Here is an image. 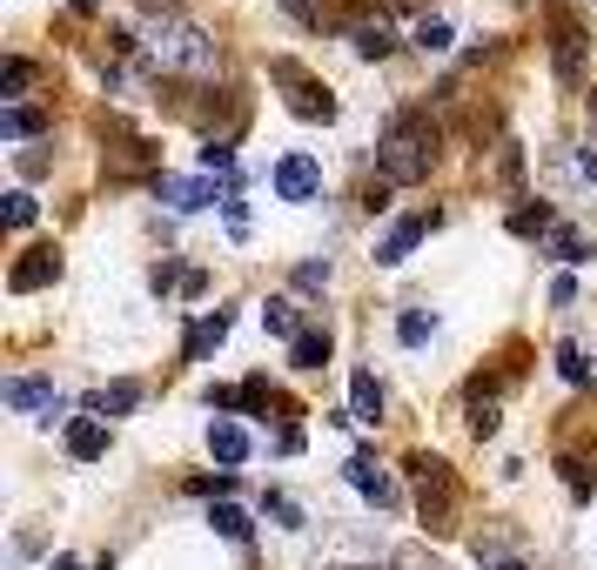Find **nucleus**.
Segmentation results:
<instances>
[{
	"label": "nucleus",
	"mask_w": 597,
	"mask_h": 570,
	"mask_svg": "<svg viewBox=\"0 0 597 570\" xmlns=\"http://www.w3.org/2000/svg\"><path fill=\"white\" fill-rule=\"evenodd\" d=\"M67 456H74V464L108 456V423H101V416H74V423H67Z\"/></svg>",
	"instance_id": "nucleus-10"
},
{
	"label": "nucleus",
	"mask_w": 597,
	"mask_h": 570,
	"mask_svg": "<svg viewBox=\"0 0 597 570\" xmlns=\"http://www.w3.org/2000/svg\"><path fill=\"white\" fill-rule=\"evenodd\" d=\"M8 403L27 416H61V390L41 383V376H8Z\"/></svg>",
	"instance_id": "nucleus-9"
},
{
	"label": "nucleus",
	"mask_w": 597,
	"mask_h": 570,
	"mask_svg": "<svg viewBox=\"0 0 597 570\" xmlns=\"http://www.w3.org/2000/svg\"><path fill=\"white\" fill-rule=\"evenodd\" d=\"M410 470H416V490H423V517H430V530H444V517H450V464L444 456H410Z\"/></svg>",
	"instance_id": "nucleus-4"
},
{
	"label": "nucleus",
	"mask_w": 597,
	"mask_h": 570,
	"mask_svg": "<svg viewBox=\"0 0 597 570\" xmlns=\"http://www.w3.org/2000/svg\"><path fill=\"white\" fill-rule=\"evenodd\" d=\"M34 215H41V202H34L27 188H14V195H8V221H14V228H27Z\"/></svg>",
	"instance_id": "nucleus-30"
},
{
	"label": "nucleus",
	"mask_w": 597,
	"mask_h": 570,
	"mask_svg": "<svg viewBox=\"0 0 597 570\" xmlns=\"http://www.w3.org/2000/svg\"><path fill=\"white\" fill-rule=\"evenodd\" d=\"M557 369H564V383H590V363L577 342H557Z\"/></svg>",
	"instance_id": "nucleus-25"
},
{
	"label": "nucleus",
	"mask_w": 597,
	"mask_h": 570,
	"mask_svg": "<svg viewBox=\"0 0 597 570\" xmlns=\"http://www.w3.org/2000/svg\"><path fill=\"white\" fill-rule=\"evenodd\" d=\"M416 48L423 54H444L450 48V21H416Z\"/></svg>",
	"instance_id": "nucleus-26"
},
{
	"label": "nucleus",
	"mask_w": 597,
	"mask_h": 570,
	"mask_svg": "<svg viewBox=\"0 0 597 570\" xmlns=\"http://www.w3.org/2000/svg\"><path fill=\"white\" fill-rule=\"evenodd\" d=\"M202 168H209V175H228V168H235V155H228V141H209V148H202Z\"/></svg>",
	"instance_id": "nucleus-31"
},
{
	"label": "nucleus",
	"mask_w": 597,
	"mask_h": 570,
	"mask_svg": "<svg viewBox=\"0 0 597 570\" xmlns=\"http://www.w3.org/2000/svg\"><path fill=\"white\" fill-rule=\"evenodd\" d=\"M222 335H228V309H215V316H202L188 329V363H202L209 350H222Z\"/></svg>",
	"instance_id": "nucleus-15"
},
{
	"label": "nucleus",
	"mask_w": 597,
	"mask_h": 570,
	"mask_svg": "<svg viewBox=\"0 0 597 570\" xmlns=\"http://www.w3.org/2000/svg\"><path fill=\"white\" fill-rule=\"evenodd\" d=\"M209 523L222 530V537H235V544L249 537V510H235V504H215V510H209Z\"/></svg>",
	"instance_id": "nucleus-23"
},
{
	"label": "nucleus",
	"mask_w": 597,
	"mask_h": 570,
	"mask_svg": "<svg viewBox=\"0 0 597 570\" xmlns=\"http://www.w3.org/2000/svg\"><path fill=\"white\" fill-rule=\"evenodd\" d=\"M590 122H597V88H590Z\"/></svg>",
	"instance_id": "nucleus-36"
},
{
	"label": "nucleus",
	"mask_w": 597,
	"mask_h": 570,
	"mask_svg": "<svg viewBox=\"0 0 597 570\" xmlns=\"http://www.w3.org/2000/svg\"><path fill=\"white\" fill-rule=\"evenodd\" d=\"M289 356H296V369H323L329 363V329H302L289 342Z\"/></svg>",
	"instance_id": "nucleus-18"
},
{
	"label": "nucleus",
	"mask_w": 597,
	"mask_h": 570,
	"mask_svg": "<svg viewBox=\"0 0 597 570\" xmlns=\"http://www.w3.org/2000/svg\"><path fill=\"white\" fill-rule=\"evenodd\" d=\"M262 510H269L275 523H283V530H302V504H296V497H283V490H269Z\"/></svg>",
	"instance_id": "nucleus-24"
},
{
	"label": "nucleus",
	"mask_w": 597,
	"mask_h": 570,
	"mask_svg": "<svg viewBox=\"0 0 597 570\" xmlns=\"http://www.w3.org/2000/svg\"><path fill=\"white\" fill-rule=\"evenodd\" d=\"M154 202H169L175 215H195V208H209V202H222V195H215V181H188V175H154Z\"/></svg>",
	"instance_id": "nucleus-7"
},
{
	"label": "nucleus",
	"mask_w": 597,
	"mask_h": 570,
	"mask_svg": "<svg viewBox=\"0 0 597 570\" xmlns=\"http://www.w3.org/2000/svg\"><path fill=\"white\" fill-rule=\"evenodd\" d=\"M490 570H524V563H517V557H490Z\"/></svg>",
	"instance_id": "nucleus-33"
},
{
	"label": "nucleus",
	"mask_w": 597,
	"mask_h": 570,
	"mask_svg": "<svg viewBox=\"0 0 597 570\" xmlns=\"http://www.w3.org/2000/svg\"><path fill=\"white\" fill-rule=\"evenodd\" d=\"M135 403H141V383H101L88 396V416H101V423H108V416H128Z\"/></svg>",
	"instance_id": "nucleus-13"
},
{
	"label": "nucleus",
	"mask_w": 597,
	"mask_h": 570,
	"mask_svg": "<svg viewBox=\"0 0 597 570\" xmlns=\"http://www.w3.org/2000/svg\"><path fill=\"white\" fill-rule=\"evenodd\" d=\"M343 470H349V483L363 490V497H370L376 510H396V477H389V470L376 464V456H349Z\"/></svg>",
	"instance_id": "nucleus-8"
},
{
	"label": "nucleus",
	"mask_w": 597,
	"mask_h": 570,
	"mask_svg": "<svg viewBox=\"0 0 597 570\" xmlns=\"http://www.w3.org/2000/svg\"><path fill=\"white\" fill-rule=\"evenodd\" d=\"M550 67H557V81H577V67H584V34H557V54H550Z\"/></svg>",
	"instance_id": "nucleus-19"
},
{
	"label": "nucleus",
	"mask_w": 597,
	"mask_h": 570,
	"mask_svg": "<svg viewBox=\"0 0 597 570\" xmlns=\"http://www.w3.org/2000/svg\"><path fill=\"white\" fill-rule=\"evenodd\" d=\"M141 54H148L154 67H169V74H209V67H215V41H209L195 21H182V14H148Z\"/></svg>",
	"instance_id": "nucleus-1"
},
{
	"label": "nucleus",
	"mask_w": 597,
	"mask_h": 570,
	"mask_svg": "<svg viewBox=\"0 0 597 570\" xmlns=\"http://www.w3.org/2000/svg\"><path fill=\"white\" fill-rule=\"evenodd\" d=\"M396 335H403V342H430V335H436V316H423V309H403Z\"/></svg>",
	"instance_id": "nucleus-27"
},
{
	"label": "nucleus",
	"mask_w": 597,
	"mask_h": 570,
	"mask_svg": "<svg viewBox=\"0 0 597 570\" xmlns=\"http://www.w3.org/2000/svg\"><path fill=\"white\" fill-rule=\"evenodd\" d=\"M557 228V215H550V202H524V208H510V236H550Z\"/></svg>",
	"instance_id": "nucleus-20"
},
{
	"label": "nucleus",
	"mask_w": 597,
	"mask_h": 570,
	"mask_svg": "<svg viewBox=\"0 0 597 570\" xmlns=\"http://www.w3.org/2000/svg\"><path fill=\"white\" fill-rule=\"evenodd\" d=\"M48 570H82V563H74V557H54V563H48Z\"/></svg>",
	"instance_id": "nucleus-34"
},
{
	"label": "nucleus",
	"mask_w": 597,
	"mask_h": 570,
	"mask_svg": "<svg viewBox=\"0 0 597 570\" xmlns=\"http://www.w3.org/2000/svg\"><path fill=\"white\" fill-rule=\"evenodd\" d=\"M209 449H215V464H249V430L242 423H228V416H215V423H209Z\"/></svg>",
	"instance_id": "nucleus-11"
},
{
	"label": "nucleus",
	"mask_w": 597,
	"mask_h": 570,
	"mask_svg": "<svg viewBox=\"0 0 597 570\" xmlns=\"http://www.w3.org/2000/svg\"><path fill=\"white\" fill-rule=\"evenodd\" d=\"M376 168H383V181H423L436 168V128L423 114H396L376 141Z\"/></svg>",
	"instance_id": "nucleus-2"
},
{
	"label": "nucleus",
	"mask_w": 597,
	"mask_h": 570,
	"mask_svg": "<svg viewBox=\"0 0 597 570\" xmlns=\"http://www.w3.org/2000/svg\"><path fill=\"white\" fill-rule=\"evenodd\" d=\"M275 195L283 202H315L323 195V162L315 155H283L275 162Z\"/></svg>",
	"instance_id": "nucleus-5"
},
{
	"label": "nucleus",
	"mask_w": 597,
	"mask_h": 570,
	"mask_svg": "<svg viewBox=\"0 0 597 570\" xmlns=\"http://www.w3.org/2000/svg\"><path fill=\"white\" fill-rule=\"evenodd\" d=\"M349 403H356V409H349V423H376V416H383V383H376L370 369H356V376H349Z\"/></svg>",
	"instance_id": "nucleus-12"
},
{
	"label": "nucleus",
	"mask_w": 597,
	"mask_h": 570,
	"mask_svg": "<svg viewBox=\"0 0 597 570\" xmlns=\"http://www.w3.org/2000/svg\"><path fill=\"white\" fill-rule=\"evenodd\" d=\"M550 255L557 262H590V236H577V228H550Z\"/></svg>",
	"instance_id": "nucleus-21"
},
{
	"label": "nucleus",
	"mask_w": 597,
	"mask_h": 570,
	"mask_svg": "<svg viewBox=\"0 0 597 570\" xmlns=\"http://www.w3.org/2000/svg\"><path fill=\"white\" fill-rule=\"evenodd\" d=\"M329 282V262H302L296 269V289H323Z\"/></svg>",
	"instance_id": "nucleus-32"
},
{
	"label": "nucleus",
	"mask_w": 597,
	"mask_h": 570,
	"mask_svg": "<svg viewBox=\"0 0 597 570\" xmlns=\"http://www.w3.org/2000/svg\"><path fill=\"white\" fill-rule=\"evenodd\" d=\"M0 135H8V141L41 135V114H34V107H8V114H0Z\"/></svg>",
	"instance_id": "nucleus-22"
},
{
	"label": "nucleus",
	"mask_w": 597,
	"mask_h": 570,
	"mask_svg": "<svg viewBox=\"0 0 597 570\" xmlns=\"http://www.w3.org/2000/svg\"><path fill=\"white\" fill-rule=\"evenodd\" d=\"M54 276H61V249L48 242V249H27V255L14 262V269H8V289H14V295H34V289H48Z\"/></svg>",
	"instance_id": "nucleus-6"
},
{
	"label": "nucleus",
	"mask_w": 597,
	"mask_h": 570,
	"mask_svg": "<svg viewBox=\"0 0 597 570\" xmlns=\"http://www.w3.org/2000/svg\"><path fill=\"white\" fill-rule=\"evenodd\" d=\"M269 81L289 88V107L302 114V122H329V114H336V94L315 81V74H302L296 61H269Z\"/></svg>",
	"instance_id": "nucleus-3"
},
{
	"label": "nucleus",
	"mask_w": 597,
	"mask_h": 570,
	"mask_svg": "<svg viewBox=\"0 0 597 570\" xmlns=\"http://www.w3.org/2000/svg\"><path fill=\"white\" fill-rule=\"evenodd\" d=\"M423 228H430V221H396L389 236L376 242V262H403V255H410V249L423 242Z\"/></svg>",
	"instance_id": "nucleus-16"
},
{
	"label": "nucleus",
	"mask_w": 597,
	"mask_h": 570,
	"mask_svg": "<svg viewBox=\"0 0 597 570\" xmlns=\"http://www.w3.org/2000/svg\"><path fill=\"white\" fill-rule=\"evenodd\" d=\"M349 41H356V54H363V61H383V54L396 48V34H389V21L376 14V21H356V27H349Z\"/></svg>",
	"instance_id": "nucleus-14"
},
{
	"label": "nucleus",
	"mask_w": 597,
	"mask_h": 570,
	"mask_svg": "<svg viewBox=\"0 0 597 570\" xmlns=\"http://www.w3.org/2000/svg\"><path fill=\"white\" fill-rule=\"evenodd\" d=\"M27 81H34V67H27V61H21V54H14V61H8V67H0V94H8V101H14V94H21V88H27Z\"/></svg>",
	"instance_id": "nucleus-28"
},
{
	"label": "nucleus",
	"mask_w": 597,
	"mask_h": 570,
	"mask_svg": "<svg viewBox=\"0 0 597 570\" xmlns=\"http://www.w3.org/2000/svg\"><path fill=\"white\" fill-rule=\"evenodd\" d=\"M74 8H82V14H95V8H108V0H74Z\"/></svg>",
	"instance_id": "nucleus-35"
},
{
	"label": "nucleus",
	"mask_w": 597,
	"mask_h": 570,
	"mask_svg": "<svg viewBox=\"0 0 597 570\" xmlns=\"http://www.w3.org/2000/svg\"><path fill=\"white\" fill-rule=\"evenodd\" d=\"M262 329H269V335H289V342H296V335H302V316H296V302H289V295H269V302H262Z\"/></svg>",
	"instance_id": "nucleus-17"
},
{
	"label": "nucleus",
	"mask_w": 597,
	"mask_h": 570,
	"mask_svg": "<svg viewBox=\"0 0 597 570\" xmlns=\"http://www.w3.org/2000/svg\"><path fill=\"white\" fill-rule=\"evenodd\" d=\"M470 430H476V436L497 430V396H476V403H470Z\"/></svg>",
	"instance_id": "nucleus-29"
}]
</instances>
